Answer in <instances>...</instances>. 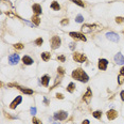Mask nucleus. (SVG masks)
<instances>
[{
	"label": "nucleus",
	"instance_id": "nucleus-1",
	"mask_svg": "<svg viewBox=\"0 0 124 124\" xmlns=\"http://www.w3.org/2000/svg\"><path fill=\"white\" fill-rule=\"evenodd\" d=\"M72 77L74 79L79 80V81H82V82H87L89 80V77L88 75L86 74V72L82 69H76L72 72Z\"/></svg>",
	"mask_w": 124,
	"mask_h": 124
},
{
	"label": "nucleus",
	"instance_id": "nucleus-2",
	"mask_svg": "<svg viewBox=\"0 0 124 124\" xmlns=\"http://www.w3.org/2000/svg\"><path fill=\"white\" fill-rule=\"evenodd\" d=\"M67 117H68V114H67V111H64V110H60V111H57V112L54 114V119L55 120L64 121V120L67 119Z\"/></svg>",
	"mask_w": 124,
	"mask_h": 124
},
{
	"label": "nucleus",
	"instance_id": "nucleus-3",
	"mask_svg": "<svg viewBox=\"0 0 124 124\" xmlns=\"http://www.w3.org/2000/svg\"><path fill=\"white\" fill-rule=\"evenodd\" d=\"M61 46V39L60 36H53L52 39H51V47H52V49H56V48H58Z\"/></svg>",
	"mask_w": 124,
	"mask_h": 124
},
{
	"label": "nucleus",
	"instance_id": "nucleus-4",
	"mask_svg": "<svg viewBox=\"0 0 124 124\" xmlns=\"http://www.w3.org/2000/svg\"><path fill=\"white\" fill-rule=\"evenodd\" d=\"M19 55L18 53H12V55H10L9 57V63L11 65H15V64H17L18 62H19Z\"/></svg>",
	"mask_w": 124,
	"mask_h": 124
},
{
	"label": "nucleus",
	"instance_id": "nucleus-5",
	"mask_svg": "<svg viewBox=\"0 0 124 124\" xmlns=\"http://www.w3.org/2000/svg\"><path fill=\"white\" fill-rule=\"evenodd\" d=\"M96 27V25H88V24H85V25L82 26L81 30H82V32H84V33H89V32H92L94 30Z\"/></svg>",
	"mask_w": 124,
	"mask_h": 124
},
{
	"label": "nucleus",
	"instance_id": "nucleus-6",
	"mask_svg": "<svg viewBox=\"0 0 124 124\" xmlns=\"http://www.w3.org/2000/svg\"><path fill=\"white\" fill-rule=\"evenodd\" d=\"M106 37L111 42H115V43L119 42V35L117 33H115V32H107Z\"/></svg>",
	"mask_w": 124,
	"mask_h": 124
},
{
	"label": "nucleus",
	"instance_id": "nucleus-7",
	"mask_svg": "<svg viewBox=\"0 0 124 124\" xmlns=\"http://www.w3.org/2000/svg\"><path fill=\"white\" fill-rule=\"evenodd\" d=\"M73 60H75L76 62H85L87 60V58H86V56L83 55V53H73Z\"/></svg>",
	"mask_w": 124,
	"mask_h": 124
},
{
	"label": "nucleus",
	"instance_id": "nucleus-8",
	"mask_svg": "<svg viewBox=\"0 0 124 124\" xmlns=\"http://www.w3.org/2000/svg\"><path fill=\"white\" fill-rule=\"evenodd\" d=\"M69 35L75 40H81V41H84V42L86 41V37L84 36V34L80 33V32H70Z\"/></svg>",
	"mask_w": 124,
	"mask_h": 124
},
{
	"label": "nucleus",
	"instance_id": "nucleus-9",
	"mask_svg": "<svg viewBox=\"0 0 124 124\" xmlns=\"http://www.w3.org/2000/svg\"><path fill=\"white\" fill-rule=\"evenodd\" d=\"M107 65H108V61L106 60V59H100L99 60V69L101 70V71H105V70L107 69Z\"/></svg>",
	"mask_w": 124,
	"mask_h": 124
},
{
	"label": "nucleus",
	"instance_id": "nucleus-10",
	"mask_svg": "<svg viewBox=\"0 0 124 124\" xmlns=\"http://www.w3.org/2000/svg\"><path fill=\"white\" fill-rule=\"evenodd\" d=\"M21 101H22V97H21V96H16V98L12 102V103H11L10 108H11V109H15L16 107H17L18 105L21 103Z\"/></svg>",
	"mask_w": 124,
	"mask_h": 124
},
{
	"label": "nucleus",
	"instance_id": "nucleus-11",
	"mask_svg": "<svg viewBox=\"0 0 124 124\" xmlns=\"http://www.w3.org/2000/svg\"><path fill=\"white\" fill-rule=\"evenodd\" d=\"M91 97H92V92H91V89L88 88L87 91H86V93L84 94V96H83V101H85L86 103H89Z\"/></svg>",
	"mask_w": 124,
	"mask_h": 124
},
{
	"label": "nucleus",
	"instance_id": "nucleus-12",
	"mask_svg": "<svg viewBox=\"0 0 124 124\" xmlns=\"http://www.w3.org/2000/svg\"><path fill=\"white\" fill-rule=\"evenodd\" d=\"M117 117H118V112L115 109H110L107 111V118L109 120H115Z\"/></svg>",
	"mask_w": 124,
	"mask_h": 124
},
{
	"label": "nucleus",
	"instance_id": "nucleus-13",
	"mask_svg": "<svg viewBox=\"0 0 124 124\" xmlns=\"http://www.w3.org/2000/svg\"><path fill=\"white\" fill-rule=\"evenodd\" d=\"M115 62L117 64H123L124 63V57L120 53H118L117 55L115 56Z\"/></svg>",
	"mask_w": 124,
	"mask_h": 124
},
{
	"label": "nucleus",
	"instance_id": "nucleus-14",
	"mask_svg": "<svg viewBox=\"0 0 124 124\" xmlns=\"http://www.w3.org/2000/svg\"><path fill=\"white\" fill-rule=\"evenodd\" d=\"M32 10H33V12H34L36 15L41 14V7H40L38 3H35V4L32 5Z\"/></svg>",
	"mask_w": 124,
	"mask_h": 124
},
{
	"label": "nucleus",
	"instance_id": "nucleus-15",
	"mask_svg": "<svg viewBox=\"0 0 124 124\" xmlns=\"http://www.w3.org/2000/svg\"><path fill=\"white\" fill-rule=\"evenodd\" d=\"M40 81H41L42 86L48 87V86H49V81H50V77L48 76V75H44V76L40 78Z\"/></svg>",
	"mask_w": 124,
	"mask_h": 124
},
{
	"label": "nucleus",
	"instance_id": "nucleus-16",
	"mask_svg": "<svg viewBox=\"0 0 124 124\" xmlns=\"http://www.w3.org/2000/svg\"><path fill=\"white\" fill-rule=\"evenodd\" d=\"M22 62L26 64V65H31V64L33 63V59H32L31 57H29V56H23Z\"/></svg>",
	"mask_w": 124,
	"mask_h": 124
},
{
	"label": "nucleus",
	"instance_id": "nucleus-17",
	"mask_svg": "<svg viewBox=\"0 0 124 124\" xmlns=\"http://www.w3.org/2000/svg\"><path fill=\"white\" fill-rule=\"evenodd\" d=\"M50 7H51V9L54 10V11H60V10H61V5L58 4L57 1H53L52 3H51Z\"/></svg>",
	"mask_w": 124,
	"mask_h": 124
},
{
	"label": "nucleus",
	"instance_id": "nucleus-18",
	"mask_svg": "<svg viewBox=\"0 0 124 124\" xmlns=\"http://www.w3.org/2000/svg\"><path fill=\"white\" fill-rule=\"evenodd\" d=\"M32 23L34 24L35 26H39V24H40V19H39V17L37 15H34V16H32Z\"/></svg>",
	"mask_w": 124,
	"mask_h": 124
},
{
	"label": "nucleus",
	"instance_id": "nucleus-19",
	"mask_svg": "<svg viewBox=\"0 0 124 124\" xmlns=\"http://www.w3.org/2000/svg\"><path fill=\"white\" fill-rule=\"evenodd\" d=\"M18 89H19L21 92H23V93H26V94H33V90H31V89L23 88V87H18Z\"/></svg>",
	"mask_w": 124,
	"mask_h": 124
},
{
	"label": "nucleus",
	"instance_id": "nucleus-20",
	"mask_svg": "<svg viewBox=\"0 0 124 124\" xmlns=\"http://www.w3.org/2000/svg\"><path fill=\"white\" fill-rule=\"evenodd\" d=\"M74 89H75V85H74V82H70L69 85H68V87H67V91L70 93H72L74 91Z\"/></svg>",
	"mask_w": 124,
	"mask_h": 124
},
{
	"label": "nucleus",
	"instance_id": "nucleus-21",
	"mask_svg": "<svg viewBox=\"0 0 124 124\" xmlns=\"http://www.w3.org/2000/svg\"><path fill=\"white\" fill-rule=\"evenodd\" d=\"M50 57H51L50 53H47V52H45V53H41V59H42L44 61H48V60L50 59Z\"/></svg>",
	"mask_w": 124,
	"mask_h": 124
},
{
	"label": "nucleus",
	"instance_id": "nucleus-22",
	"mask_svg": "<svg viewBox=\"0 0 124 124\" xmlns=\"http://www.w3.org/2000/svg\"><path fill=\"white\" fill-rule=\"evenodd\" d=\"M71 2H73V3L80 5V7H82V8H85L86 7V4L83 1H81V0H71Z\"/></svg>",
	"mask_w": 124,
	"mask_h": 124
},
{
	"label": "nucleus",
	"instance_id": "nucleus-23",
	"mask_svg": "<svg viewBox=\"0 0 124 124\" xmlns=\"http://www.w3.org/2000/svg\"><path fill=\"white\" fill-rule=\"evenodd\" d=\"M123 82H124V75L120 74L119 76H118V83H119V85H122Z\"/></svg>",
	"mask_w": 124,
	"mask_h": 124
},
{
	"label": "nucleus",
	"instance_id": "nucleus-24",
	"mask_svg": "<svg viewBox=\"0 0 124 124\" xmlns=\"http://www.w3.org/2000/svg\"><path fill=\"white\" fill-rule=\"evenodd\" d=\"M83 20H84V17H83L81 14H79L76 17H75V21H76V23H83Z\"/></svg>",
	"mask_w": 124,
	"mask_h": 124
},
{
	"label": "nucleus",
	"instance_id": "nucleus-25",
	"mask_svg": "<svg viewBox=\"0 0 124 124\" xmlns=\"http://www.w3.org/2000/svg\"><path fill=\"white\" fill-rule=\"evenodd\" d=\"M92 115H93L94 118H96V119H100V118L102 117V112L101 111H94Z\"/></svg>",
	"mask_w": 124,
	"mask_h": 124
},
{
	"label": "nucleus",
	"instance_id": "nucleus-26",
	"mask_svg": "<svg viewBox=\"0 0 124 124\" xmlns=\"http://www.w3.org/2000/svg\"><path fill=\"white\" fill-rule=\"evenodd\" d=\"M42 43H44V40H42L41 37H38V39H37L36 41H35V44L38 45V46H40V45H41Z\"/></svg>",
	"mask_w": 124,
	"mask_h": 124
},
{
	"label": "nucleus",
	"instance_id": "nucleus-27",
	"mask_svg": "<svg viewBox=\"0 0 124 124\" xmlns=\"http://www.w3.org/2000/svg\"><path fill=\"white\" fill-rule=\"evenodd\" d=\"M14 47L16 48V49H22V48H23V45L21 44V43H17V44L14 45Z\"/></svg>",
	"mask_w": 124,
	"mask_h": 124
},
{
	"label": "nucleus",
	"instance_id": "nucleus-28",
	"mask_svg": "<svg viewBox=\"0 0 124 124\" xmlns=\"http://www.w3.org/2000/svg\"><path fill=\"white\" fill-rule=\"evenodd\" d=\"M32 122H33V124H42L41 122H40V121L38 120V119H37V118H33V120H32Z\"/></svg>",
	"mask_w": 124,
	"mask_h": 124
},
{
	"label": "nucleus",
	"instance_id": "nucleus-29",
	"mask_svg": "<svg viewBox=\"0 0 124 124\" xmlns=\"http://www.w3.org/2000/svg\"><path fill=\"white\" fill-rule=\"evenodd\" d=\"M116 21H117L118 24H121L124 21V18L123 17H116Z\"/></svg>",
	"mask_w": 124,
	"mask_h": 124
},
{
	"label": "nucleus",
	"instance_id": "nucleus-30",
	"mask_svg": "<svg viewBox=\"0 0 124 124\" xmlns=\"http://www.w3.org/2000/svg\"><path fill=\"white\" fill-rule=\"evenodd\" d=\"M61 24H62V25H67V24H69V19H67V18H65V19H63V20H62L61 21Z\"/></svg>",
	"mask_w": 124,
	"mask_h": 124
},
{
	"label": "nucleus",
	"instance_id": "nucleus-31",
	"mask_svg": "<svg viewBox=\"0 0 124 124\" xmlns=\"http://www.w3.org/2000/svg\"><path fill=\"white\" fill-rule=\"evenodd\" d=\"M35 114H36V108L35 107H31V115H34Z\"/></svg>",
	"mask_w": 124,
	"mask_h": 124
},
{
	"label": "nucleus",
	"instance_id": "nucleus-32",
	"mask_svg": "<svg viewBox=\"0 0 124 124\" xmlns=\"http://www.w3.org/2000/svg\"><path fill=\"white\" fill-rule=\"evenodd\" d=\"M57 60H60V61H62V62H65V56H60V57H57Z\"/></svg>",
	"mask_w": 124,
	"mask_h": 124
},
{
	"label": "nucleus",
	"instance_id": "nucleus-33",
	"mask_svg": "<svg viewBox=\"0 0 124 124\" xmlns=\"http://www.w3.org/2000/svg\"><path fill=\"white\" fill-rule=\"evenodd\" d=\"M57 71H58V73H60L61 75H63L64 73H65V71H64V69H63V67H58V69H57Z\"/></svg>",
	"mask_w": 124,
	"mask_h": 124
},
{
	"label": "nucleus",
	"instance_id": "nucleus-34",
	"mask_svg": "<svg viewBox=\"0 0 124 124\" xmlns=\"http://www.w3.org/2000/svg\"><path fill=\"white\" fill-rule=\"evenodd\" d=\"M56 97L60 98V99H63V98H64V95H63L62 93H57V94H56Z\"/></svg>",
	"mask_w": 124,
	"mask_h": 124
},
{
	"label": "nucleus",
	"instance_id": "nucleus-35",
	"mask_svg": "<svg viewBox=\"0 0 124 124\" xmlns=\"http://www.w3.org/2000/svg\"><path fill=\"white\" fill-rule=\"evenodd\" d=\"M70 49L71 50H74V47H75V43H70Z\"/></svg>",
	"mask_w": 124,
	"mask_h": 124
},
{
	"label": "nucleus",
	"instance_id": "nucleus-36",
	"mask_svg": "<svg viewBox=\"0 0 124 124\" xmlns=\"http://www.w3.org/2000/svg\"><path fill=\"white\" fill-rule=\"evenodd\" d=\"M120 96H121V99H122V101H124V90H123V91H121Z\"/></svg>",
	"mask_w": 124,
	"mask_h": 124
},
{
	"label": "nucleus",
	"instance_id": "nucleus-37",
	"mask_svg": "<svg viewBox=\"0 0 124 124\" xmlns=\"http://www.w3.org/2000/svg\"><path fill=\"white\" fill-rule=\"evenodd\" d=\"M89 123H90V122H89L88 120H84V121L82 122V124H89Z\"/></svg>",
	"mask_w": 124,
	"mask_h": 124
},
{
	"label": "nucleus",
	"instance_id": "nucleus-38",
	"mask_svg": "<svg viewBox=\"0 0 124 124\" xmlns=\"http://www.w3.org/2000/svg\"><path fill=\"white\" fill-rule=\"evenodd\" d=\"M120 74H122V75H124V66L122 67V69L120 70Z\"/></svg>",
	"mask_w": 124,
	"mask_h": 124
},
{
	"label": "nucleus",
	"instance_id": "nucleus-39",
	"mask_svg": "<svg viewBox=\"0 0 124 124\" xmlns=\"http://www.w3.org/2000/svg\"><path fill=\"white\" fill-rule=\"evenodd\" d=\"M44 102H45V104H46V105L49 104V102H48V99H47V98H45V99H44Z\"/></svg>",
	"mask_w": 124,
	"mask_h": 124
},
{
	"label": "nucleus",
	"instance_id": "nucleus-40",
	"mask_svg": "<svg viewBox=\"0 0 124 124\" xmlns=\"http://www.w3.org/2000/svg\"><path fill=\"white\" fill-rule=\"evenodd\" d=\"M53 124H58V123H57V122H54V123H53Z\"/></svg>",
	"mask_w": 124,
	"mask_h": 124
}]
</instances>
